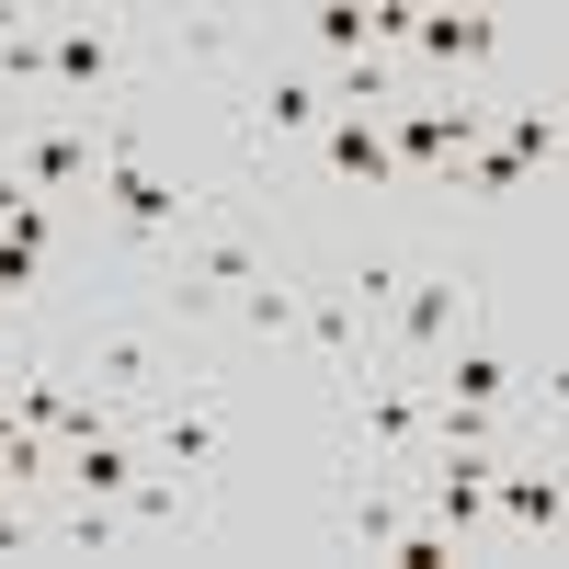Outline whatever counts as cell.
<instances>
[{
	"label": "cell",
	"instance_id": "6da1fadb",
	"mask_svg": "<svg viewBox=\"0 0 569 569\" xmlns=\"http://www.w3.org/2000/svg\"><path fill=\"white\" fill-rule=\"evenodd\" d=\"M103 182H114V217L137 228V240H171V228H182V194H171L137 149H114V137H103Z\"/></svg>",
	"mask_w": 569,
	"mask_h": 569
},
{
	"label": "cell",
	"instance_id": "7a4b0ae2",
	"mask_svg": "<svg viewBox=\"0 0 569 569\" xmlns=\"http://www.w3.org/2000/svg\"><path fill=\"white\" fill-rule=\"evenodd\" d=\"M490 479H501L490 445H445V467H433V525L445 536H479L490 525Z\"/></svg>",
	"mask_w": 569,
	"mask_h": 569
},
{
	"label": "cell",
	"instance_id": "3957f363",
	"mask_svg": "<svg viewBox=\"0 0 569 569\" xmlns=\"http://www.w3.org/2000/svg\"><path fill=\"white\" fill-rule=\"evenodd\" d=\"M388 149H399V160H445V171H456L467 149H479V103H410Z\"/></svg>",
	"mask_w": 569,
	"mask_h": 569
},
{
	"label": "cell",
	"instance_id": "277c9868",
	"mask_svg": "<svg viewBox=\"0 0 569 569\" xmlns=\"http://www.w3.org/2000/svg\"><path fill=\"white\" fill-rule=\"evenodd\" d=\"M490 512H512L525 536H558L569 525V479L558 467H512V479H490Z\"/></svg>",
	"mask_w": 569,
	"mask_h": 569
},
{
	"label": "cell",
	"instance_id": "5b68a950",
	"mask_svg": "<svg viewBox=\"0 0 569 569\" xmlns=\"http://www.w3.org/2000/svg\"><path fill=\"white\" fill-rule=\"evenodd\" d=\"M319 160L353 171V182H388V171H399V149H388V126H376V114H330V126H319Z\"/></svg>",
	"mask_w": 569,
	"mask_h": 569
},
{
	"label": "cell",
	"instance_id": "8992f818",
	"mask_svg": "<svg viewBox=\"0 0 569 569\" xmlns=\"http://www.w3.org/2000/svg\"><path fill=\"white\" fill-rule=\"evenodd\" d=\"M69 479H80V501H126L137 490V456L103 433V421H80V433H69Z\"/></svg>",
	"mask_w": 569,
	"mask_h": 569
},
{
	"label": "cell",
	"instance_id": "52a82bcc",
	"mask_svg": "<svg viewBox=\"0 0 569 569\" xmlns=\"http://www.w3.org/2000/svg\"><path fill=\"white\" fill-rule=\"evenodd\" d=\"M91 160H103V137H91V126H46L34 149H23V182H46V194H58V182H80Z\"/></svg>",
	"mask_w": 569,
	"mask_h": 569
},
{
	"label": "cell",
	"instance_id": "ba28073f",
	"mask_svg": "<svg viewBox=\"0 0 569 569\" xmlns=\"http://www.w3.org/2000/svg\"><path fill=\"white\" fill-rule=\"evenodd\" d=\"M46 80H69V91L114 80V34H103V23H69V34H46Z\"/></svg>",
	"mask_w": 569,
	"mask_h": 569
},
{
	"label": "cell",
	"instance_id": "9c48e42d",
	"mask_svg": "<svg viewBox=\"0 0 569 569\" xmlns=\"http://www.w3.org/2000/svg\"><path fill=\"white\" fill-rule=\"evenodd\" d=\"M410 34H421V46H433V58H445V69H456V58H490V46H501V23H490V12H421Z\"/></svg>",
	"mask_w": 569,
	"mask_h": 569
},
{
	"label": "cell",
	"instance_id": "30bf717a",
	"mask_svg": "<svg viewBox=\"0 0 569 569\" xmlns=\"http://www.w3.org/2000/svg\"><path fill=\"white\" fill-rule=\"evenodd\" d=\"M456 308H467V284H456V273H433V284H410V319H399V330H410V353H433L445 330H456Z\"/></svg>",
	"mask_w": 569,
	"mask_h": 569
},
{
	"label": "cell",
	"instance_id": "8fae6325",
	"mask_svg": "<svg viewBox=\"0 0 569 569\" xmlns=\"http://www.w3.org/2000/svg\"><path fill=\"white\" fill-rule=\"evenodd\" d=\"M308 126H330V91L319 80H273L262 91V137H308Z\"/></svg>",
	"mask_w": 569,
	"mask_h": 569
},
{
	"label": "cell",
	"instance_id": "7c38bea8",
	"mask_svg": "<svg viewBox=\"0 0 569 569\" xmlns=\"http://www.w3.org/2000/svg\"><path fill=\"white\" fill-rule=\"evenodd\" d=\"M410 433H421V399H410V388H365V445H376V456H399Z\"/></svg>",
	"mask_w": 569,
	"mask_h": 569
},
{
	"label": "cell",
	"instance_id": "4fadbf2b",
	"mask_svg": "<svg viewBox=\"0 0 569 569\" xmlns=\"http://www.w3.org/2000/svg\"><path fill=\"white\" fill-rule=\"evenodd\" d=\"M160 456H171V467H206V456H217V410H206V399H182V410L160 421Z\"/></svg>",
	"mask_w": 569,
	"mask_h": 569
},
{
	"label": "cell",
	"instance_id": "5bb4252c",
	"mask_svg": "<svg viewBox=\"0 0 569 569\" xmlns=\"http://www.w3.org/2000/svg\"><path fill=\"white\" fill-rule=\"evenodd\" d=\"M308 34H319V58H365V34H376V12H353V0H330V12H308Z\"/></svg>",
	"mask_w": 569,
	"mask_h": 569
},
{
	"label": "cell",
	"instance_id": "9a60e30c",
	"mask_svg": "<svg viewBox=\"0 0 569 569\" xmlns=\"http://www.w3.org/2000/svg\"><path fill=\"white\" fill-rule=\"evenodd\" d=\"M569 137V114H547V103H525V114H501V160H547Z\"/></svg>",
	"mask_w": 569,
	"mask_h": 569
},
{
	"label": "cell",
	"instance_id": "2e32d148",
	"mask_svg": "<svg viewBox=\"0 0 569 569\" xmlns=\"http://www.w3.org/2000/svg\"><path fill=\"white\" fill-rule=\"evenodd\" d=\"M501 388H512V365H501L490 342H467V353H456V399H467V410H490Z\"/></svg>",
	"mask_w": 569,
	"mask_h": 569
},
{
	"label": "cell",
	"instance_id": "e0dca14e",
	"mask_svg": "<svg viewBox=\"0 0 569 569\" xmlns=\"http://www.w3.org/2000/svg\"><path fill=\"white\" fill-rule=\"evenodd\" d=\"M114 512H126L137 536H160V525H182V490H171V479H137V490H126Z\"/></svg>",
	"mask_w": 569,
	"mask_h": 569
},
{
	"label": "cell",
	"instance_id": "ac0fdd59",
	"mask_svg": "<svg viewBox=\"0 0 569 569\" xmlns=\"http://www.w3.org/2000/svg\"><path fill=\"white\" fill-rule=\"evenodd\" d=\"M91 365H103V388H149V342H137V330H103Z\"/></svg>",
	"mask_w": 569,
	"mask_h": 569
},
{
	"label": "cell",
	"instance_id": "d6986e66",
	"mask_svg": "<svg viewBox=\"0 0 569 569\" xmlns=\"http://www.w3.org/2000/svg\"><path fill=\"white\" fill-rule=\"evenodd\" d=\"M399 525H410V512H399L388 490H365V501H353V547H376V558H388V547H399Z\"/></svg>",
	"mask_w": 569,
	"mask_h": 569
},
{
	"label": "cell",
	"instance_id": "ffe728a7",
	"mask_svg": "<svg viewBox=\"0 0 569 569\" xmlns=\"http://www.w3.org/2000/svg\"><path fill=\"white\" fill-rule=\"evenodd\" d=\"M240 319H251V330H297V284H273V273L240 284Z\"/></svg>",
	"mask_w": 569,
	"mask_h": 569
},
{
	"label": "cell",
	"instance_id": "44dd1931",
	"mask_svg": "<svg viewBox=\"0 0 569 569\" xmlns=\"http://www.w3.org/2000/svg\"><path fill=\"white\" fill-rule=\"evenodd\" d=\"M171 46H182V58H228V23H217V12H182Z\"/></svg>",
	"mask_w": 569,
	"mask_h": 569
},
{
	"label": "cell",
	"instance_id": "7402d4cb",
	"mask_svg": "<svg viewBox=\"0 0 569 569\" xmlns=\"http://www.w3.org/2000/svg\"><path fill=\"white\" fill-rule=\"evenodd\" d=\"M34 251H46V240H23V228L0 240V297H12V284H34Z\"/></svg>",
	"mask_w": 569,
	"mask_h": 569
},
{
	"label": "cell",
	"instance_id": "603a6c76",
	"mask_svg": "<svg viewBox=\"0 0 569 569\" xmlns=\"http://www.w3.org/2000/svg\"><path fill=\"white\" fill-rule=\"evenodd\" d=\"M34 547V525H23V512H0V558H23Z\"/></svg>",
	"mask_w": 569,
	"mask_h": 569
}]
</instances>
